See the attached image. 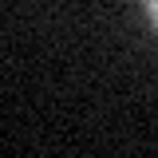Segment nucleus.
Masks as SVG:
<instances>
[{
    "instance_id": "f257e3e1",
    "label": "nucleus",
    "mask_w": 158,
    "mask_h": 158,
    "mask_svg": "<svg viewBox=\"0 0 158 158\" xmlns=\"http://www.w3.org/2000/svg\"><path fill=\"white\" fill-rule=\"evenodd\" d=\"M142 8H146V16H150V24L158 28V0H142Z\"/></svg>"
}]
</instances>
